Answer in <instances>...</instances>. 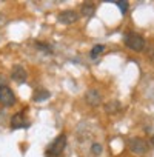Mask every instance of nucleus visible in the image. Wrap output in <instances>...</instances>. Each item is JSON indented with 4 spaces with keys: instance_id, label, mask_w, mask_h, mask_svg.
<instances>
[{
    "instance_id": "obj_1",
    "label": "nucleus",
    "mask_w": 154,
    "mask_h": 157,
    "mask_svg": "<svg viewBox=\"0 0 154 157\" xmlns=\"http://www.w3.org/2000/svg\"><path fill=\"white\" fill-rule=\"evenodd\" d=\"M125 43L129 49H133L136 52H140V51L145 49V39L140 37L139 34H133V33L128 34L126 39H125Z\"/></svg>"
},
{
    "instance_id": "obj_2",
    "label": "nucleus",
    "mask_w": 154,
    "mask_h": 157,
    "mask_svg": "<svg viewBox=\"0 0 154 157\" xmlns=\"http://www.w3.org/2000/svg\"><path fill=\"white\" fill-rule=\"evenodd\" d=\"M65 146H66V136H65V134H60V136L56 137V140L49 145L48 155H51V157H57V155H60V154L63 152Z\"/></svg>"
},
{
    "instance_id": "obj_3",
    "label": "nucleus",
    "mask_w": 154,
    "mask_h": 157,
    "mask_svg": "<svg viewBox=\"0 0 154 157\" xmlns=\"http://www.w3.org/2000/svg\"><path fill=\"white\" fill-rule=\"evenodd\" d=\"M0 103L5 105V106H11L16 103V96L13 93V90L6 85L0 86Z\"/></svg>"
},
{
    "instance_id": "obj_4",
    "label": "nucleus",
    "mask_w": 154,
    "mask_h": 157,
    "mask_svg": "<svg viewBox=\"0 0 154 157\" xmlns=\"http://www.w3.org/2000/svg\"><path fill=\"white\" fill-rule=\"evenodd\" d=\"M128 145H129V151H131L133 154H137V155L145 154V152H146V148H148V143H146L143 139H140V137L131 139Z\"/></svg>"
},
{
    "instance_id": "obj_5",
    "label": "nucleus",
    "mask_w": 154,
    "mask_h": 157,
    "mask_svg": "<svg viewBox=\"0 0 154 157\" xmlns=\"http://www.w3.org/2000/svg\"><path fill=\"white\" fill-rule=\"evenodd\" d=\"M57 20H59L60 23H63V25H71V23H74V22L79 20V14H77L75 11L68 10V11L60 13L59 17H57Z\"/></svg>"
},
{
    "instance_id": "obj_6",
    "label": "nucleus",
    "mask_w": 154,
    "mask_h": 157,
    "mask_svg": "<svg viewBox=\"0 0 154 157\" xmlns=\"http://www.w3.org/2000/svg\"><path fill=\"white\" fill-rule=\"evenodd\" d=\"M11 77H13V80H14V82H17V83H23V82L26 80V77H28V72H26V69H25L23 66L16 65V66L13 68Z\"/></svg>"
},
{
    "instance_id": "obj_7",
    "label": "nucleus",
    "mask_w": 154,
    "mask_h": 157,
    "mask_svg": "<svg viewBox=\"0 0 154 157\" xmlns=\"http://www.w3.org/2000/svg\"><path fill=\"white\" fill-rule=\"evenodd\" d=\"M87 102L93 106H97L100 102H102V97H100V93L97 90H90L87 93Z\"/></svg>"
},
{
    "instance_id": "obj_8",
    "label": "nucleus",
    "mask_w": 154,
    "mask_h": 157,
    "mask_svg": "<svg viewBox=\"0 0 154 157\" xmlns=\"http://www.w3.org/2000/svg\"><path fill=\"white\" fill-rule=\"evenodd\" d=\"M25 126V116L23 113H17L11 117V128L13 129H20Z\"/></svg>"
},
{
    "instance_id": "obj_9",
    "label": "nucleus",
    "mask_w": 154,
    "mask_h": 157,
    "mask_svg": "<svg viewBox=\"0 0 154 157\" xmlns=\"http://www.w3.org/2000/svg\"><path fill=\"white\" fill-rule=\"evenodd\" d=\"M49 91H46V90H37L36 93H34V96H33V100L34 102H45V100H48L49 99Z\"/></svg>"
},
{
    "instance_id": "obj_10",
    "label": "nucleus",
    "mask_w": 154,
    "mask_h": 157,
    "mask_svg": "<svg viewBox=\"0 0 154 157\" xmlns=\"http://www.w3.org/2000/svg\"><path fill=\"white\" fill-rule=\"evenodd\" d=\"M120 108H122V105H120V102H117V100L108 102V103L105 105V111H106L108 114H116V113L120 111Z\"/></svg>"
},
{
    "instance_id": "obj_11",
    "label": "nucleus",
    "mask_w": 154,
    "mask_h": 157,
    "mask_svg": "<svg viewBox=\"0 0 154 157\" xmlns=\"http://www.w3.org/2000/svg\"><path fill=\"white\" fill-rule=\"evenodd\" d=\"M94 13H96V8H94V5L93 3H83L82 5V14L85 16V17H91V16H94Z\"/></svg>"
},
{
    "instance_id": "obj_12",
    "label": "nucleus",
    "mask_w": 154,
    "mask_h": 157,
    "mask_svg": "<svg viewBox=\"0 0 154 157\" xmlns=\"http://www.w3.org/2000/svg\"><path fill=\"white\" fill-rule=\"evenodd\" d=\"M103 49H105V46H103V45H96V46L91 49V59H97V57H99V54H102V52H103Z\"/></svg>"
},
{
    "instance_id": "obj_13",
    "label": "nucleus",
    "mask_w": 154,
    "mask_h": 157,
    "mask_svg": "<svg viewBox=\"0 0 154 157\" xmlns=\"http://www.w3.org/2000/svg\"><path fill=\"white\" fill-rule=\"evenodd\" d=\"M36 48L40 51H45V52H52V48L46 43H42V42H36Z\"/></svg>"
},
{
    "instance_id": "obj_14",
    "label": "nucleus",
    "mask_w": 154,
    "mask_h": 157,
    "mask_svg": "<svg viewBox=\"0 0 154 157\" xmlns=\"http://www.w3.org/2000/svg\"><path fill=\"white\" fill-rule=\"evenodd\" d=\"M116 5L120 8L122 14H125V13L128 11V2H116Z\"/></svg>"
},
{
    "instance_id": "obj_15",
    "label": "nucleus",
    "mask_w": 154,
    "mask_h": 157,
    "mask_svg": "<svg viewBox=\"0 0 154 157\" xmlns=\"http://www.w3.org/2000/svg\"><path fill=\"white\" fill-rule=\"evenodd\" d=\"M91 151H93L94 154H100V152H102V145H100V143H93Z\"/></svg>"
},
{
    "instance_id": "obj_16",
    "label": "nucleus",
    "mask_w": 154,
    "mask_h": 157,
    "mask_svg": "<svg viewBox=\"0 0 154 157\" xmlns=\"http://www.w3.org/2000/svg\"><path fill=\"white\" fill-rule=\"evenodd\" d=\"M151 145H154V136L151 137Z\"/></svg>"
}]
</instances>
